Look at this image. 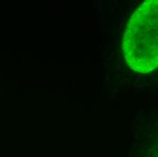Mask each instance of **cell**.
I'll return each mask as SVG.
<instances>
[{"mask_svg":"<svg viewBox=\"0 0 158 157\" xmlns=\"http://www.w3.org/2000/svg\"><path fill=\"white\" fill-rule=\"evenodd\" d=\"M129 67L148 73L158 66V0L143 2L132 16L123 41Z\"/></svg>","mask_w":158,"mask_h":157,"instance_id":"6da1fadb","label":"cell"}]
</instances>
